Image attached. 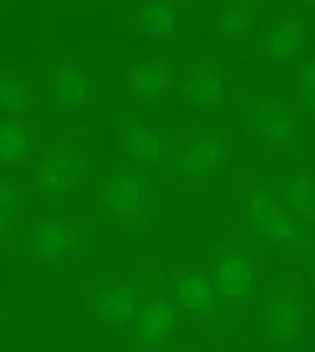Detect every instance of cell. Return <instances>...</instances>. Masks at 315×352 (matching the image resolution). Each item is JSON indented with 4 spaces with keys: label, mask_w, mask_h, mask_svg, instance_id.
Returning <instances> with one entry per match:
<instances>
[{
    "label": "cell",
    "mask_w": 315,
    "mask_h": 352,
    "mask_svg": "<svg viewBox=\"0 0 315 352\" xmlns=\"http://www.w3.org/2000/svg\"><path fill=\"white\" fill-rule=\"evenodd\" d=\"M136 301V293L128 286L106 287L95 296L94 311L105 323L117 324L135 314Z\"/></svg>",
    "instance_id": "cell-5"
},
{
    "label": "cell",
    "mask_w": 315,
    "mask_h": 352,
    "mask_svg": "<svg viewBox=\"0 0 315 352\" xmlns=\"http://www.w3.org/2000/svg\"><path fill=\"white\" fill-rule=\"evenodd\" d=\"M257 16V4L238 1L226 4L219 12L217 29L226 36H235L246 32Z\"/></svg>",
    "instance_id": "cell-16"
},
{
    "label": "cell",
    "mask_w": 315,
    "mask_h": 352,
    "mask_svg": "<svg viewBox=\"0 0 315 352\" xmlns=\"http://www.w3.org/2000/svg\"><path fill=\"white\" fill-rule=\"evenodd\" d=\"M30 103V95L26 85L10 76L0 77V109L6 111H23Z\"/></svg>",
    "instance_id": "cell-21"
},
{
    "label": "cell",
    "mask_w": 315,
    "mask_h": 352,
    "mask_svg": "<svg viewBox=\"0 0 315 352\" xmlns=\"http://www.w3.org/2000/svg\"><path fill=\"white\" fill-rule=\"evenodd\" d=\"M254 124L270 140L283 142L293 132V117L287 107L274 99H261L254 107Z\"/></svg>",
    "instance_id": "cell-6"
},
{
    "label": "cell",
    "mask_w": 315,
    "mask_h": 352,
    "mask_svg": "<svg viewBox=\"0 0 315 352\" xmlns=\"http://www.w3.org/2000/svg\"><path fill=\"white\" fill-rule=\"evenodd\" d=\"M54 89L62 102L78 104L87 99L89 82L88 78L73 66H62L55 74Z\"/></svg>",
    "instance_id": "cell-17"
},
{
    "label": "cell",
    "mask_w": 315,
    "mask_h": 352,
    "mask_svg": "<svg viewBox=\"0 0 315 352\" xmlns=\"http://www.w3.org/2000/svg\"><path fill=\"white\" fill-rule=\"evenodd\" d=\"M221 142L206 136L190 144L179 157V169L186 175H202L210 170L220 160Z\"/></svg>",
    "instance_id": "cell-10"
},
{
    "label": "cell",
    "mask_w": 315,
    "mask_h": 352,
    "mask_svg": "<svg viewBox=\"0 0 315 352\" xmlns=\"http://www.w3.org/2000/svg\"><path fill=\"white\" fill-rule=\"evenodd\" d=\"M28 135L17 124L0 122V161L10 162L18 160L28 147Z\"/></svg>",
    "instance_id": "cell-20"
},
{
    "label": "cell",
    "mask_w": 315,
    "mask_h": 352,
    "mask_svg": "<svg viewBox=\"0 0 315 352\" xmlns=\"http://www.w3.org/2000/svg\"><path fill=\"white\" fill-rule=\"evenodd\" d=\"M173 352H188V351H173Z\"/></svg>",
    "instance_id": "cell-24"
},
{
    "label": "cell",
    "mask_w": 315,
    "mask_h": 352,
    "mask_svg": "<svg viewBox=\"0 0 315 352\" xmlns=\"http://www.w3.org/2000/svg\"><path fill=\"white\" fill-rule=\"evenodd\" d=\"M76 175V161L65 153H54L39 166L36 182L45 191H56L70 186Z\"/></svg>",
    "instance_id": "cell-11"
},
{
    "label": "cell",
    "mask_w": 315,
    "mask_h": 352,
    "mask_svg": "<svg viewBox=\"0 0 315 352\" xmlns=\"http://www.w3.org/2000/svg\"><path fill=\"white\" fill-rule=\"evenodd\" d=\"M246 213L254 228L267 239L275 242H297L298 232L282 208L263 192L250 195Z\"/></svg>",
    "instance_id": "cell-1"
},
{
    "label": "cell",
    "mask_w": 315,
    "mask_h": 352,
    "mask_svg": "<svg viewBox=\"0 0 315 352\" xmlns=\"http://www.w3.org/2000/svg\"><path fill=\"white\" fill-rule=\"evenodd\" d=\"M300 324V308L297 300L287 293L272 294L265 305V327L268 334L286 341L294 337Z\"/></svg>",
    "instance_id": "cell-3"
},
{
    "label": "cell",
    "mask_w": 315,
    "mask_h": 352,
    "mask_svg": "<svg viewBox=\"0 0 315 352\" xmlns=\"http://www.w3.org/2000/svg\"><path fill=\"white\" fill-rule=\"evenodd\" d=\"M102 202L111 214L117 217H131L139 210L142 202L140 183L132 175H117L106 182Z\"/></svg>",
    "instance_id": "cell-2"
},
{
    "label": "cell",
    "mask_w": 315,
    "mask_h": 352,
    "mask_svg": "<svg viewBox=\"0 0 315 352\" xmlns=\"http://www.w3.org/2000/svg\"><path fill=\"white\" fill-rule=\"evenodd\" d=\"M14 205L15 197L10 184L0 179V235H3L11 224V212Z\"/></svg>",
    "instance_id": "cell-23"
},
{
    "label": "cell",
    "mask_w": 315,
    "mask_h": 352,
    "mask_svg": "<svg viewBox=\"0 0 315 352\" xmlns=\"http://www.w3.org/2000/svg\"><path fill=\"white\" fill-rule=\"evenodd\" d=\"M124 143L128 153L140 161H155L162 153L158 133L144 125H129L124 132Z\"/></svg>",
    "instance_id": "cell-13"
},
{
    "label": "cell",
    "mask_w": 315,
    "mask_h": 352,
    "mask_svg": "<svg viewBox=\"0 0 315 352\" xmlns=\"http://www.w3.org/2000/svg\"><path fill=\"white\" fill-rule=\"evenodd\" d=\"M139 21L146 32L154 36H164L172 30L175 15L165 3H149L140 8Z\"/></svg>",
    "instance_id": "cell-19"
},
{
    "label": "cell",
    "mask_w": 315,
    "mask_h": 352,
    "mask_svg": "<svg viewBox=\"0 0 315 352\" xmlns=\"http://www.w3.org/2000/svg\"><path fill=\"white\" fill-rule=\"evenodd\" d=\"M303 41V26L297 19L289 18L279 22L268 34L267 52L275 58H286L294 54Z\"/></svg>",
    "instance_id": "cell-15"
},
{
    "label": "cell",
    "mask_w": 315,
    "mask_h": 352,
    "mask_svg": "<svg viewBox=\"0 0 315 352\" xmlns=\"http://www.w3.org/2000/svg\"><path fill=\"white\" fill-rule=\"evenodd\" d=\"M176 323L175 309L165 301H153L147 304L138 315L135 333L144 345L161 344Z\"/></svg>",
    "instance_id": "cell-4"
},
{
    "label": "cell",
    "mask_w": 315,
    "mask_h": 352,
    "mask_svg": "<svg viewBox=\"0 0 315 352\" xmlns=\"http://www.w3.org/2000/svg\"><path fill=\"white\" fill-rule=\"evenodd\" d=\"M290 208L304 220L315 221V186L303 175L293 177L285 190Z\"/></svg>",
    "instance_id": "cell-18"
},
{
    "label": "cell",
    "mask_w": 315,
    "mask_h": 352,
    "mask_svg": "<svg viewBox=\"0 0 315 352\" xmlns=\"http://www.w3.org/2000/svg\"><path fill=\"white\" fill-rule=\"evenodd\" d=\"M183 95L199 104L215 103L220 99L223 92V84L219 73L208 65L197 66L184 78L182 84Z\"/></svg>",
    "instance_id": "cell-9"
},
{
    "label": "cell",
    "mask_w": 315,
    "mask_h": 352,
    "mask_svg": "<svg viewBox=\"0 0 315 352\" xmlns=\"http://www.w3.org/2000/svg\"><path fill=\"white\" fill-rule=\"evenodd\" d=\"M298 89L303 103L315 111V59L303 65L298 78Z\"/></svg>",
    "instance_id": "cell-22"
},
{
    "label": "cell",
    "mask_w": 315,
    "mask_h": 352,
    "mask_svg": "<svg viewBox=\"0 0 315 352\" xmlns=\"http://www.w3.org/2000/svg\"><path fill=\"white\" fill-rule=\"evenodd\" d=\"M73 231L69 226L55 220H47L33 232L32 246L34 253L45 260L55 258L70 249Z\"/></svg>",
    "instance_id": "cell-8"
},
{
    "label": "cell",
    "mask_w": 315,
    "mask_h": 352,
    "mask_svg": "<svg viewBox=\"0 0 315 352\" xmlns=\"http://www.w3.org/2000/svg\"><path fill=\"white\" fill-rule=\"evenodd\" d=\"M215 280L217 290L223 296L239 297L250 286L252 267L245 257L228 254L217 264Z\"/></svg>",
    "instance_id": "cell-7"
},
{
    "label": "cell",
    "mask_w": 315,
    "mask_h": 352,
    "mask_svg": "<svg viewBox=\"0 0 315 352\" xmlns=\"http://www.w3.org/2000/svg\"><path fill=\"white\" fill-rule=\"evenodd\" d=\"M169 80L168 70L161 63H142L131 72L129 82L133 92L140 98H154L160 95Z\"/></svg>",
    "instance_id": "cell-14"
},
{
    "label": "cell",
    "mask_w": 315,
    "mask_h": 352,
    "mask_svg": "<svg viewBox=\"0 0 315 352\" xmlns=\"http://www.w3.org/2000/svg\"><path fill=\"white\" fill-rule=\"evenodd\" d=\"M175 293L179 302L194 312H208L213 305V292L209 282L197 274L182 278Z\"/></svg>",
    "instance_id": "cell-12"
}]
</instances>
